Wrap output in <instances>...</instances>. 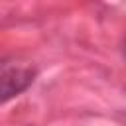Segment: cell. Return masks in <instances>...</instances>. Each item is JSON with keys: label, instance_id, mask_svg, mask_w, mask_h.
I'll return each mask as SVG.
<instances>
[{"label": "cell", "instance_id": "obj_1", "mask_svg": "<svg viewBox=\"0 0 126 126\" xmlns=\"http://www.w3.org/2000/svg\"><path fill=\"white\" fill-rule=\"evenodd\" d=\"M35 79L32 63L22 59H0V104L24 93Z\"/></svg>", "mask_w": 126, "mask_h": 126}]
</instances>
